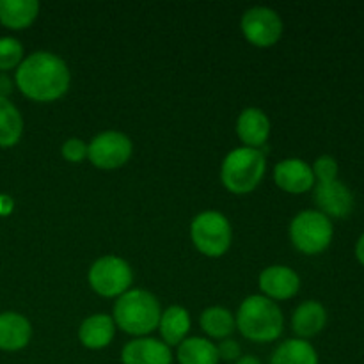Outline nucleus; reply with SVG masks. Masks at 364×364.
Wrapping results in <instances>:
<instances>
[{
    "instance_id": "f257e3e1",
    "label": "nucleus",
    "mask_w": 364,
    "mask_h": 364,
    "mask_svg": "<svg viewBox=\"0 0 364 364\" xmlns=\"http://www.w3.org/2000/svg\"><path fill=\"white\" fill-rule=\"evenodd\" d=\"M68 64L52 52H34L16 70V85L28 100L48 103L63 98L70 89Z\"/></svg>"
},
{
    "instance_id": "f03ea898",
    "label": "nucleus",
    "mask_w": 364,
    "mask_h": 364,
    "mask_svg": "<svg viewBox=\"0 0 364 364\" xmlns=\"http://www.w3.org/2000/svg\"><path fill=\"white\" fill-rule=\"evenodd\" d=\"M238 331L255 343H270L283 334L284 318L279 306L265 295H249L235 316Z\"/></svg>"
},
{
    "instance_id": "7ed1b4c3",
    "label": "nucleus",
    "mask_w": 364,
    "mask_h": 364,
    "mask_svg": "<svg viewBox=\"0 0 364 364\" xmlns=\"http://www.w3.org/2000/svg\"><path fill=\"white\" fill-rule=\"evenodd\" d=\"M160 302L148 290H128L116 299L112 320L116 327L132 336L144 338L159 329Z\"/></svg>"
},
{
    "instance_id": "20e7f679",
    "label": "nucleus",
    "mask_w": 364,
    "mask_h": 364,
    "mask_svg": "<svg viewBox=\"0 0 364 364\" xmlns=\"http://www.w3.org/2000/svg\"><path fill=\"white\" fill-rule=\"evenodd\" d=\"M267 171V159L262 149L235 148L224 156L220 181L233 194H249L262 183Z\"/></svg>"
},
{
    "instance_id": "39448f33",
    "label": "nucleus",
    "mask_w": 364,
    "mask_h": 364,
    "mask_svg": "<svg viewBox=\"0 0 364 364\" xmlns=\"http://www.w3.org/2000/svg\"><path fill=\"white\" fill-rule=\"evenodd\" d=\"M191 238L201 255L219 258L226 255L231 245L233 231L224 213L217 210H205L198 213L191 224Z\"/></svg>"
},
{
    "instance_id": "423d86ee",
    "label": "nucleus",
    "mask_w": 364,
    "mask_h": 364,
    "mask_svg": "<svg viewBox=\"0 0 364 364\" xmlns=\"http://www.w3.org/2000/svg\"><path fill=\"white\" fill-rule=\"evenodd\" d=\"M334 237L333 223L318 210H302L291 219V244L304 255H320L331 245Z\"/></svg>"
},
{
    "instance_id": "0eeeda50",
    "label": "nucleus",
    "mask_w": 364,
    "mask_h": 364,
    "mask_svg": "<svg viewBox=\"0 0 364 364\" xmlns=\"http://www.w3.org/2000/svg\"><path fill=\"white\" fill-rule=\"evenodd\" d=\"M89 284L98 295L105 299L121 297L127 294L134 281L130 265L119 256H102L91 265L87 274Z\"/></svg>"
},
{
    "instance_id": "6e6552de",
    "label": "nucleus",
    "mask_w": 364,
    "mask_h": 364,
    "mask_svg": "<svg viewBox=\"0 0 364 364\" xmlns=\"http://www.w3.org/2000/svg\"><path fill=\"white\" fill-rule=\"evenodd\" d=\"M132 153H134V144L130 137L116 130L102 132L87 144L89 162L103 171L123 167L130 160Z\"/></svg>"
},
{
    "instance_id": "1a4fd4ad",
    "label": "nucleus",
    "mask_w": 364,
    "mask_h": 364,
    "mask_svg": "<svg viewBox=\"0 0 364 364\" xmlns=\"http://www.w3.org/2000/svg\"><path fill=\"white\" fill-rule=\"evenodd\" d=\"M240 27L245 39L262 48L274 46L283 36V20L276 11L265 6H255L245 11Z\"/></svg>"
},
{
    "instance_id": "9d476101",
    "label": "nucleus",
    "mask_w": 364,
    "mask_h": 364,
    "mask_svg": "<svg viewBox=\"0 0 364 364\" xmlns=\"http://www.w3.org/2000/svg\"><path fill=\"white\" fill-rule=\"evenodd\" d=\"M313 199H315L318 212L323 213L331 219H343L348 217L354 210V194L350 188L340 180L329 181V183H318L313 192Z\"/></svg>"
},
{
    "instance_id": "9b49d317",
    "label": "nucleus",
    "mask_w": 364,
    "mask_h": 364,
    "mask_svg": "<svg viewBox=\"0 0 364 364\" xmlns=\"http://www.w3.org/2000/svg\"><path fill=\"white\" fill-rule=\"evenodd\" d=\"M259 290L270 301H288L295 297L301 288V277L294 269L287 265H272L267 267L259 274Z\"/></svg>"
},
{
    "instance_id": "f8f14e48",
    "label": "nucleus",
    "mask_w": 364,
    "mask_h": 364,
    "mask_svg": "<svg viewBox=\"0 0 364 364\" xmlns=\"http://www.w3.org/2000/svg\"><path fill=\"white\" fill-rule=\"evenodd\" d=\"M274 181L288 194H304L315 187L311 166L301 159L281 160L274 167Z\"/></svg>"
},
{
    "instance_id": "ddd939ff",
    "label": "nucleus",
    "mask_w": 364,
    "mask_h": 364,
    "mask_svg": "<svg viewBox=\"0 0 364 364\" xmlns=\"http://www.w3.org/2000/svg\"><path fill=\"white\" fill-rule=\"evenodd\" d=\"M123 364H173L171 348L155 338H135L121 352Z\"/></svg>"
},
{
    "instance_id": "4468645a",
    "label": "nucleus",
    "mask_w": 364,
    "mask_h": 364,
    "mask_svg": "<svg viewBox=\"0 0 364 364\" xmlns=\"http://www.w3.org/2000/svg\"><path fill=\"white\" fill-rule=\"evenodd\" d=\"M238 139L247 148L259 149L270 137V119L258 107H247L237 119Z\"/></svg>"
},
{
    "instance_id": "2eb2a0df",
    "label": "nucleus",
    "mask_w": 364,
    "mask_h": 364,
    "mask_svg": "<svg viewBox=\"0 0 364 364\" xmlns=\"http://www.w3.org/2000/svg\"><path fill=\"white\" fill-rule=\"evenodd\" d=\"M114 334H116V323L112 316L105 313H96L80 323L78 340L89 350H102L109 347L110 341L114 340Z\"/></svg>"
},
{
    "instance_id": "dca6fc26",
    "label": "nucleus",
    "mask_w": 364,
    "mask_h": 364,
    "mask_svg": "<svg viewBox=\"0 0 364 364\" xmlns=\"http://www.w3.org/2000/svg\"><path fill=\"white\" fill-rule=\"evenodd\" d=\"M32 326L23 315L7 311L0 315V350L16 352L28 345Z\"/></svg>"
},
{
    "instance_id": "f3484780",
    "label": "nucleus",
    "mask_w": 364,
    "mask_h": 364,
    "mask_svg": "<svg viewBox=\"0 0 364 364\" xmlns=\"http://www.w3.org/2000/svg\"><path fill=\"white\" fill-rule=\"evenodd\" d=\"M327 323V311L320 302L306 301L295 308L291 315V329L299 340H308L322 333Z\"/></svg>"
},
{
    "instance_id": "a211bd4d",
    "label": "nucleus",
    "mask_w": 364,
    "mask_h": 364,
    "mask_svg": "<svg viewBox=\"0 0 364 364\" xmlns=\"http://www.w3.org/2000/svg\"><path fill=\"white\" fill-rule=\"evenodd\" d=\"M159 329L162 341L167 347L180 345L191 331V315L181 306H169L160 315Z\"/></svg>"
},
{
    "instance_id": "6ab92c4d",
    "label": "nucleus",
    "mask_w": 364,
    "mask_h": 364,
    "mask_svg": "<svg viewBox=\"0 0 364 364\" xmlns=\"http://www.w3.org/2000/svg\"><path fill=\"white\" fill-rule=\"evenodd\" d=\"M38 13V0H0V23L13 31L27 28Z\"/></svg>"
},
{
    "instance_id": "aec40b11",
    "label": "nucleus",
    "mask_w": 364,
    "mask_h": 364,
    "mask_svg": "<svg viewBox=\"0 0 364 364\" xmlns=\"http://www.w3.org/2000/svg\"><path fill=\"white\" fill-rule=\"evenodd\" d=\"M176 359L180 364H219L217 345L201 336L185 338L178 345Z\"/></svg>"
},
{
    "instance_id": "412c9836",
    "label": "nucleus",
    "mask_w": 364,
    "mask_h": 364,
    "mask_svg": "<svg viewBox=\"0 0 364 364\" xmlns=\"http://www.w3.org/2000/svg\"><path fill=\"white\" fill-rule=\"evenodd\" d=\"M270 364H318V354L309 341L294 338L272 352Z\"/></svg>"
},
{
    "instance_id": "4be33fe9",
    "label": "nucleus",
    "mask_w": 364,
    "mask_h": 364,
    "mask_svg": "<svg viewBox=\"0 0 364 364\" xmlns=\"http://www.w3.org/2000/svg\"><path fill=\"white\" fill-rule=\"evenodd\" d=\"M201 329L208 334L210 338H215V340H226L231 336L235 329H237V322H235L233 313L228 308L223 306H212V308H206L201 313Z\"/></svg>"
},
{
    "instance_id": "5701e85b",
    "label": "nucleus",
    "mask_w": 364,
    "mask_h": 364,
    "mask_svg": "<svg viewBox=\"0 0 364 364\" xmlns=\"http://www.w3.org/2000/svg\"><path fill=\"white\" fill-rule=\"evenodd\" d=\"M23 134V117L7 98H0V148L18 144Z\"/></svg>"
},
{
    "instance_id": "b1692460",
    "label": "nucleus",
    "mask_w": 364,
    "mask_h": 364,
    "mask_svg": "<svg viewBox=\"0 0 364 364\" xmlns=\"http://www.w3.org/2000/svg\"><path fill=\"white\" fill-rule=\"evenodd\" d=\"M23 60V46L16 38H0V71L18 68Z\"/></svg>"
},
{
    "instance_id": "393cba45",
    "label": "nucleus",
    "mask_w": 364,
    "mask_h": 364,
    "mask_svg": "<svg viewBox=\"0 0 364 364\" xmlns=\"http://www.w3.org/2000/svg\"><path fill=\"white\" fill-rule=\"evenodd\" d=\"M311 169L318 183H329V181L338 180V162L331 155L318 156Z\"/></svg>"
},
{
    "instance_id": "a878e982",
    "label": "nucleus",
    "mask_w": 364,
    "mask_h": 364,
    "mask_svg": "<svg viewBox=\"0 0 364 364\" xmlns=\"http://www.w3.org/2000/svg\"><path fill=\"white\" fill-rule=\"evenodd\" d=\"M60 153H63L64 160L78 164L82 162V160L87 159V144H85L82 139L71 137L68 139V141H64L63 148H60Z\"/></svg>"
},
{
    "instance_id": "bb28decb",
    "label": "nucleus",
    "mask_w": 364,
    "mask_h": 364,
    "mask_svg": "<svg viewBox=\"0 0 364 364\" xmlns=\"http://www.w3.org/2000/svg\"><path fill=\"white\" fill-rule=\"evenodd\" d=\"M217 352H219L220 359L230 363H235L242 355L240 345L235 340H231V338H226V340L220 341V345H217Z\"/></svg>"
},
{
    "instance_id": "cd10ccee",
    "label": "nucleus",
    "mask_w": 364,
    "mask_h": 364,
    "mask_svg": "<svg viewBox=\"0 0 364 364\" xmlns=\"http://www.w3.org/2000/svg\"><path fill=\"white\" fill-rule=\"evenodd\" d=\"M13 91V80L6 73H0V98H7Z\"/></svg>"
},
{
    "instance_id": "c85d7f7f",
    "label": "nucleus",
    "mask_w": 364,
    "mask_h": 364,
    "mask_svg": "<svg viewBox=\"0 0 364 364\" xmlns=\"http://www.w3.org/2000/svg\"><path fill=\"white\" fill-rule=\"evenodd\" d=\"M13 210V199L9 196H0V215H7Z\"/></svg>"
},
{
    "instance_id": "c756f323",
    "label": "nucleus",
    "mask_w": 364,
    "mask_h": 364,
    "mask_svg": "<svg viewBox=\"0 0 364 364\" xmlns=\"http://www.w3.org/2000/svg\"><path fill=\"white\" fill-rule=\"evenodd\" d=\"M355 256H358L359 263L364 267V233L359 237L358 244H355Z\"/></svg>"
},
{
    "instance_id": "7c9ffc66",
    "label": "nucleus",
    "mask_w": 364,
    "mask_h": 364,
    "mask_svg": "<svg viewBox=\"0 0 364 364\" xmlns=\"http://www.w3.org/2000/svg\"><path fill=\"white\" fill-rule=\"evenodd\" d=\"M233 364H262L256 355H240Z\"/></svg>"
}]
</instances>
